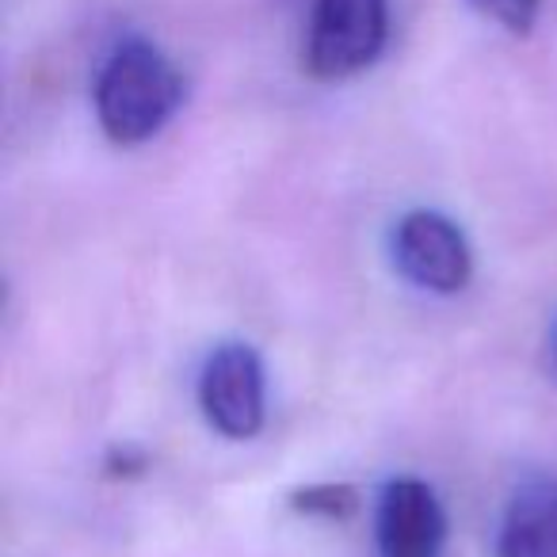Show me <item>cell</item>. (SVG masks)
I'll return each instance as SVG.
<instances>
[{"label": "cell", "mask_w": 557, "mask_h": 557, "mask_svg": "<svg viewBox=\"0 0 557 557\" xmlns=\"http://www.w3.org/2000/svg\"><path fill=\"white\" fill-rule=\"evenodd\" d=\"M389 35V0H313L306 35V73L348 81L379 62Z\"/></svg>", "instance_id": "2"}, {"label": "cell", "mask_w": 557, "mask_h": 557, "mask_svg": "<svg viewBox=\"0 0 557 557\" xmlns=\"http://www.w3.org/2000/svg\"><path fill=\"white\" fill-rule=\"evenodd\" d=\"M554 356H557V341H554Z\"/></svg>", "instance_id": "9"}, {"label": "cell", "mask_w": 557, "mask_h": 557, "mask_svg": "<svg viewBox=\"0 0 557 557\" xmlns=\"http://www.w3.org/2000/svg\"><path fill=\"white\" fill-rule=\"evenodd\" d=\"M290 508L298 516H318V519H351L359 511V488L348 481H325V485H306L290 493Z\"/></svg>", "instance_id": "7"}, {"label": "cell", "mask_w": 557, "mask_h": 557, "mask_svg": "<svg viewBox=\"0 0 557 557\" xmlns=\"http://www.w3.org/2000/svg\"><path fill=\"white\" fill-rule=\"evenodd\" d=\"M470 4L485 20L500 24L504 32H511V35L531 32L534 20H539V9H542V0H470Z\"/></svg>", "instance_id": "8"}, {"label": "cell", "mask_w": 557, "mask_h": 557, "mask_svg": "<svg viewBox=\"0 0 557 557\" xmlns=\"http://www.w3.org/2000/svg\"><path fill=\"white\" fill-rule=\"evenodd\" d=\"M447 539V516L435 488L420 478H397L379 504L382 557H440Z\"/></svg>", "instance_id": "5"}, {"label": "cell", "mask_w": 557, "mask_h": 557, "mask_svg": "<svg viewBox=\"0 0 557 557\" xmlns=\"http://www.w3.org/2000/svg\"><path fill=\"white\" fill-rule=\"evenodd\" d=\"M394 263L412 287L458 295L473 275L466 233L440 210H409L394 230Z\"/></svg>", "instance_id": "3"}, {"label": "cell", "mask_w": 557, "mask_h": 557, "mask_svg": "<svg viewBox=\"0 0 557 557\" xmlns=\"http://www.w3.org/2000/svg\"><path fill=\"white\" fill-rule=\"evenodd\" d=\"M184 103V77L157 42L119 39L96 77V119L115 146H141Z\"/></svg>", "instance_id": "1"}, {"label": "cell", "mask_w": 557, "mask_h": 557, "mask_svg": "<svg viewBox=\"0 0 557 557\" xmlns=\"http://www.w3.org/2000/svg\"><path fill=\"white\" fill-rule=\"evenodd\" d=\"M207 424L225 440H252L263 428V363L248 344H218L199 379Z\"/></svg>", "instance_id": "4"}, {"label": "cell", "mask_w": 557, "mask_h": 557, "mask_svg": "<svg viewBox=\"0 0 557 557\" xmlns=\"http://www.w3.org/2000/svg\"><path fill=\"white\" fill-rule=\"evenodd\" d=\"M496 557H557V478H534L511 496Z\"/></svg>", "instance_id": "6"}]
</instances>
